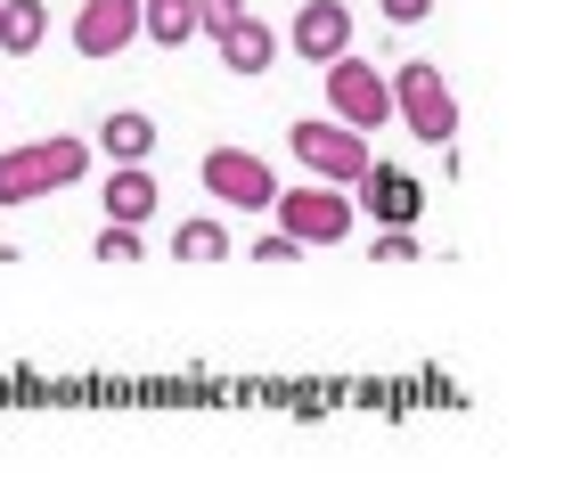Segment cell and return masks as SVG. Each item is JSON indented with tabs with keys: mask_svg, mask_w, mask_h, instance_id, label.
Returning <instances> with one entry per match:
<instances>
[{
	"mask_svg": "<svg viewBox=\"0 0 564 490\" xmlns=\"http://www.w3.org/2000/svg\"><path fill=\"white\" fill-rule=\"evenodd\" d=\"M295 253H303V246L279 229V238H262V246H254V262H295Z\"/></svg>",
	"mask_w": 564,
	"mask_h": 490,
	"instance_id": "ffe728a7",
	"label": "cell"
},
{
	"mask_svg": "<svg viewBox=\"0 0 564 490\" xmlns=\"http://www.w3.org/2000/svg\"><path fill=\"white\" fill-rule=\"evenodd\" d=\"M172 253H181V262H221V253H229V229L197 213V221H181V229H172Z\"/></svg>",
	"mask_w": 564,
	"mask_h": 490,
	"instance_id": "9a60e30c",
	"label": "cell"
},
{
	"mask_svg": "<svg viewBox=\"0 0 564 490\" xmlns=\"http://www.w3.org/2000/svg\"><path fill=\"white\" fill-rule=\"evenodd\" d=\"M286 50L311 57V66H336V57L352 50V9H344V0H303L295 25H286Z\"/></svg>",
	"mask_w": 564,
	"mask_h": 490,
	"instance_id": "ba28073f",
	"label": "cell"
},
{
	"mask_svg": "<svg viewBox=\"0 0 564 490\" xmlns=\"http://www.w3.org/2000/svg\"><path fill=\"white\" fill-rule=\"evenodd\" d=\"M327 107H336V123H352V131H384L393 123V74H377L368 57L344 50L336 66H327Z\"/></svg>",
	"mask_w": 564,
	"mask_h": 490,
	"instance_id": "5b68a950",
	"label": "cell"
},
{
	"mask_svg": "<svg viewBox=\"0 0 564 490\" xmlns=\"http://www.w3.org/2000/svg\"><path fill=\"white\" fill-rule=\"evenodd\" d=\"M246 17V0H197V33H229Z\"/></svg>",
	"mask_w": 564,
	"mask_h": 490,
	"instance_id": "e0dca14e",
	"label": "cell"
},
{
	"mask_svg": "<svg viewBox=\"0 0 564 490\" xmlns=\"http://www.w3.org/2000/svg\"><path fill=\"white\" fill-rule=\"evenodd\" d=\"M99 205H107V221H123V229H140V221H155V172L148 164H115L107 181H99Z\"/></svg>",
	"mask_w": 564,
	"mask_h": 490,
	"instance_id": "30bf717a",
	"label": "cell"
},
{
	"mask_svg": "<svg viewBox=\"0 0 564 490\" xmlns=\"http://www.w3.org/2000/svg\"><path fill=\"white\" fill-rule=\"evenodd\" d=\"M90 172V140L57 131V140H25L0 155V205H33L42 188H74Z\"/></svg>",
	"mask_w": 564,
	"mask_h": 490,
	"instance_id": "6da1fadb",
	"label": "cell"
},
{
	"mask_svg": "<svg viewBox=\"0 0 564 490\" xmlns=\"http://www.w3.org/2000/svg\"><path fill=\"white\" fill-rule=\"evenodd\" d=\"M99 155H115V164H148V155H155V115H140V107H107Z\"/></svg>",
	"mask_w": 564,
	"mask_h": 490,
	"instance_id": "7c38bea8",
	"label": "cell"
},
{
	"mask_svg": "<svg viewBox=\"0 0 564 490\" xmlns=\"http://www.w3.org/2000/svg\"><path fill=\"white\" fill-rule=\"evenodd\" d=\"M352 188H360V213H377V229H417V213H425V181H417V172L368 164Z\"/></svg>",
	"mask_w": 564,
	"mask_h": 490,
	"instance_id": "52a82bcc",
	"label": "cell"
},
{
	"mask_svg": "<svg viewBox=\"0 0 564 490\" xmlns=\"http://www.w3.org/2000/svg\"><path fill=\"white\" fill-rule=\"evenodd\" d=\"M213 42H221V66H229V74H246V83H254V74H270V66H279V50H286L254 9H246L229 33H213Z\"/></svg>",
	"mask_w": 564,
	"mask_h": 490,
	"instance_id": "8fae6325",
	"label": "cell"
},
{
	"mask_svg": "<svg viewBox=\"0 0 564 490\" xmlns=\"http://www.w3.org/2000/svg\"><path fill=\"white\" fill-rule=\"evenodd\" d=\"M205 188L221 196V205H238V213H270L279 205V172H270L254 148H213L205 155Z\"/></svg>",
	"mask_w": 564,
	"mask_h": 490,
	"instance_id": "8992f818",
	"label": "cell"
},
{
	"mask_svg": "<svg viewBox=\"0 0 564 490\" xmlns=\"http://www.w3.org/2000/svg\"><path fill=\"white\" fill-rule=\"evenodd\" d=\"M377 262H417V229H384V238H377Z\"/></svg>",
	"mask_w": 564,
	"mask_h": 490,
	"instance_id": "ac0fdd59",
	"label": "cell"
},
{
	"mask_svg": "<svg viewBox=\"0 0 564 490\" xmlns=\"http://www.w3.org/2000/svg\"><path fill=\"white\" fill-rule=\"evenodd\" d=\"M188 33H197V0H140V42L181 50Z\"/></svg>",
	"mask_w": 564,
	"mask_h": 490,
	"instance_id": "5bb4252c",
	"label": "cell"
},
{
	"mask_svg": "<svg viewBox=\"0 0 564 490\" xmlns=\"http://www.w3.org/2000/svg\"><path fill=\"white\" fill-rule=\"evenodd\" d=\"M90 253L99 262H140V229H123V221H107L99 238H90Z\"/></svg>",
	"mask_w": 564,
	"mask_h": 490,
	"instance_id": "2e32d148",
	"label": "cell"
},
{
	"mask_svg": "<svg viewBox=\"0 0 564 490\" xmlns=\"http://www.w3.org/2000/svg\"><path fill=\"white\" fill-rule=\"evenodd\" d=\"M393 115L417 131L425 148H451L458 140V98L442 83L434 57H410V66H393Z\"/></svg>",
	"mask_w": 564,
	"mask_h": 490,
	"instance_id": "3957f363",
	"label": "cell"
},
{
	"mask_svg": "<svg viewBox=\"0 0 564 490\" xmlns=\"http://www.w3.org/2000/svg\"><path fill=\"white\" fill-rule=\"evenodd\" d=\"M42 42H50V9H42V0H0V50L33 57Z\"/></svg>",
	"mask_w": 564,
	"mask_h": 490,
	"instance_id": "4fadbf2b",
	"label": "cell"
},
{
	"mask_svg": "<svg viewBox=\"0 0 564 490\" xmlns=\"http://www.w3.org/2000/svg\"><path fill=\"white\" fill-rule=\"evenodd\" d=\"M270 213H279V229H286L295 246H344V238H352V221H360V205H352L336 181L279 188V205H270Z\"/></svg>",
	"mask_w": 564,
	"mask_h": 490,
	"instance_id": "277c9868",
	"label": "cell"
},
{
	"mask_svg": "<svg viewBox=\"0 0 564 490\" xmlns=\"http://www.w3.org/2000/svg\"><path fill=\"white\" fill-rule=\"evenodd\" d=\"M384 9V25H425V17H434V0H377Z\"/></svg>",
	"mask_w": 564,
	"mask_h": 490,
	"instance_id": "d6986e66",
	"label": "cell"
},
{
	"mask_svg": "<svg viewBox=\"0 0 564 490\" xmlns=\"http://www.w3.org/2000/svg\"><path fill=\"white\" fill-rule=\"evenodd\" d=\"M286 148H295V164L311 172V181H336V188H352L377 155H368V131L352 123H336V115H303L295 131H286Z\"/></svg>",
	"mask_w": 564,
	"mask_h": 490,
	"instance_id": "7a4b0ae2",
	"label": "cell"
},
{
	"mask_svg": "<svg viewBox=\"0 0 564 490\" xmlns=\"http://www.w3.org/2000/svg\"><path fill=\"white\" fill-rule=\"evenodd\" d=\"M140 42V0H83L74 9V50L83 57H123Z\"/></svg>",
	"mask_w": 564,
	"mask_h": 490,
	"instance_id": "9c48e42d",
	"label": "cell"
}]
</instances>
